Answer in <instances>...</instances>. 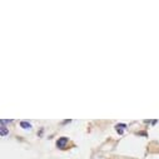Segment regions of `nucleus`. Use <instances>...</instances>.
Here are the masks:
<instances>
[{
  "instance_id": "nucleus-1",
  "label": "nucleus",
  "mask_w": 159,
  "mask_h": 159,
  "mask_svg": "<svg viewBox=\"0 0 159 159\" xmlns=\"http://www.w3.org/2000/svg\"><path fill=\"white\" fill-rule=\"evenodd\" d=\"M66 144H68V138H65V137L59 138L58 142H56V147L60 148V149H64V147H65Z\"/></svg>"
},
{
  "instance_id": "nucleus-2",
  "label": "nucleus",
  "mask_w": 159,
  "mask_h": 159,
  "mask_svg": "<svg viewBox=\"0 0 159 159\" xmlns=\"http://www.w3.org/2000/svg\"><path fill=\"white\" fill-rule=\"evenodd\" d=\"M115 128H117V132H118L119 134H122L123 130H124V128H125V124H118Z\"/></svg>"
},
{
  "instance_id": "nucleus-3",
  "label": "nucleus",
  "mask_w": 159,
  "mask_h": 159,
  "mask_svg": "<svg viewBox=\"0 0 159 159\" xmlns=\"http://www.w3.org/2000/svg\"><path fill=\"white\" fill-rule=\"evenodd\" d=\"M20 127L24 128V129H29V128H32V124H30L29 122H21L20 123Z\"/></svg>"
},
{
  "instance_id": "nucleus-4",
  "label": "nucleus",
  "mask_w": 159,
  "mask_h": 159,
  "mask_svg": "<svg viewBox=\"0 0 159 159\" xmlns=\"http://www.w3.org/2000/svg\"><path fill=\"white\" fill-rule=\"evenodd\" d=\"M1 135L4 137V135H8V132H6V128L5 125H4V123H1Z\"/></svg>"
}]
</instances>
